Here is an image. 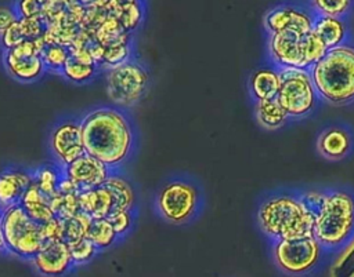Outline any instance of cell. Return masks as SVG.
I'll list each match as a JSON object with an SVG mask.
<instances>
[{"label": "cell", "instance_id": "cell-14", "mask_svg": "<svg viewBox=\"0 0 354 277\" xmlns=\"http://www.w3.org/2000/svg\"><path fill=\"white\" fill-rule=\"evenodd\" d=\"M315 149L328 161H342L354 152V131L347 124L326 125L317 135Z\"/></svg>", "mask_w": 354, "mask_h": 277}, {"label": "cell", "instance_id": "cell-24", "mask_svg": "<svg viewBox=\"0 0 354 277\" xmlns=\"http://www.w3.org/2000/svg\"><path fill=\"white\" fill-rule=\"evenodd\" d=\"M19 205L35 222L40 225L54 218V212L50 205V197L43 194L33 182L24 193Z\"/></svg>", "mask_w": 354, "mask_h": 277}, {"label": "cell", "instance_id": "cell-27", "mask_svg": "<svg viewBox=\"0 0 354 277\" xmlns=\"http://www.w3.org/2000/svg\"><path fill=\"white\" fill-rule=\"evenodd\" d=\"M86 237L100 252L111 248L113 244H116V241H119L111 222L106 218L91 219L86 232Z\"/></svg>", "mask_w": 354, "mask_h": 277}, {"label": "cell", "instance_id": "cell-7", "mask_svg": "<svg viewBox=\"0 0 354 277\" xmlns=\"http://www.w3.org/2000/svg\"><path fill=\"white\" fill-rule=\"evenodd\" d=\"M267 52L268 62L278 69L296 68L310 70L322 58L326 48L313 32L306 34L281 32L267 34Z\"/></svg>", "mask_w": 354, "mask_h": 277}, {"label": "cell", "instance_id": "cell-35", "mask_svg": "<svg viewBox=\"0 0 354 277\" xmlns=\"http://www.w3.org/2000/svg\"><path fill=\"white\" fill-rule=\"evenodd\" d=\"M17 14L21 18H35L41 15V1L37 0H24L14 4Z\"/></svg>", "mask_w": 354, "mask_h": 277}, {"label": "cell", "instance_id": "cell-36", "mask_svg": "<svg viewBox=\"0 0 354 277\" xmlns=\"http://www.w3.org/2000/svg\"><path fill=\"white\" fill-rule=\"evenodd\" d=\"M62 226L64 220L54 216L48 222L41 225V232L44 236V240H62Z\"/></svg>", "mask_w": 354, "mask_h": 277}, {"label": "cell", "instance_id": "cell-4", "mask_svg": "<svg viewBox=\"0 0 354 277\" xmlns=\"http://www.w3.org/2000/svg\"><path fill=\"white\" fill-rule=\"evenodd\" d=\"M310 74L322 102L335 106L354 103V41L326 50Z\"/></svg>", "mask_w": 354, "mask_h": 277}, {"label": "cell", "instance_id": "cell-26", "mask_svg": "<svg viewBox=\"0 0 354 277\" xmlns=\"http://www.w3.org/2000/svg\"><path fill=\"white\" fill-rule=\"evenodd\" d=\"M32 176L33 183L37 186V189L47 197H51L55 194L58 183L64 176V170L53 161L33 168Z\"/></svg>", "mask_w": 354, "mask_h": 277}, {"label": "cell", "instance_id": "cell-8", "mask_svg": "<svg viewBox=\"0 0 354 277\" xmlns=\"http://www.w3.org/2000/svg\"><path fill=\"white\" fill-rule=\"evenodd\" d=\"M104 77L111 105L126 112L145 96L151 84L148 68L136 57L105 70Z\"/></svg>", "mask_w": 354, "mask_h": 277}, {"label": "cell", "instance_id": "cell-22", "mask_svg": "<svg viewBox=\"0 0 354 277\" xmlns=\"http://www.w3.org/2000/svg\"><path fill=\"white\" fill-rule=\"evenodd\" d=\"M79 209L93 219L106 218L113 209V201L109 190L102 185L95 189L79 192Z\"/></svg>", "mask_w": 354, "mask_h": 277}, {"label": "cell", "instance_id": "cell-23", "mask_svg": "<svg viewBox=\"0 0 354 277\" xmlns=\"http://www.w3.org/2000/svg\"><path fill=\"white\" fill-rule=\"evenodd\" d=\"M109 10L120 26L131 34L145 19V3L142 1L111 0Z\"/></svg>", "mask_w": 354, "mask_h": 277}, {"label": "cell", "instance_id": "cell-33", "mask_svg": "<svg viewBox=\"0 0 354 277\" xmlns=\"http://www.w3.org/2000/svg\"><path fill=\"white\" fill-rule=\"evenodd\" d=\"M339 254L342 256L332 267V277H354V238Z\"/></svg>", "mask_w": 354, "mask_h": 277}, {"label": "cell", "instance_id": "cell-25", "mask_svg": "<svg viewBox=\"0 0 354 277\" xmlns=\"http://www.w3.org/2000/svg\"><path fill=\"white\" fill-rule=\"evenodd\" d=\"M254 116L259 125L267 131H277L285 127L290 119L275 99L254 102Z\"/></svg>", "mask_w": 354, "mask_h": 277}, {"label": "cell", "instance_id": "cell-3", "mask_svg": "<svg viewBox=\"0 0 354 277\" xmlns=\"http://www.w3.org/2000/svg\"><path fill=\"white\" fill-rule=\"evenodd\" d=\"M256 223L270 243L310 236L314 216L304 190L279 187L264 193L256 207Z\"/></svg>", "mask_w": 354, "mask_h": 277}, {"label": "cell", "instance_id": "cell-1", "mask_svg": "<svg viewBox=\"0 0 354 277\" xmlns=\"http://www.w3.org/2000/svg\"><path fill=\"white\" fill-rule=\"evenodd\" d=\"M84 152L112 171L131 158L137 146V131L126 110L112 105L90 109L80 117Z\"/></svg>", "mask_w": 354, "mask_h": 277}, {"label": "cell", "instance_id": "cell-2", "mask_svg": "<svg viewBox=\"0 0 354 277\" xmlns=\"http://www.w3.org/2000/svg\"><path fill=\"white\" fill-rule=\"evenodd\" d=\"M313 209V237L332 255L354 238V190L347 186L303 189Z\"/></svg>", "mask_w": 354, "mask_h": 277}, {"label": "cell", "instance_id": "cell-13", "mask_svg": "<svg viewBox=\"0 0 354 277\" xmlns=\"http://www.w3.org/2000/svg\"><path fill=\"white\" fill-rule=\"evenodd\" d=\"M315 15L307 6V3H282L264 15L263 26L267 34L293 32L306 34L313 30Z\"/></svg>", "mask_w": 354, "mask_h": 277}, {"label": "cell", "instance_id": "cell-15", "mask_svg": "<svg viewBox=\"0 0 354 277\" xmlns=\"http://www.w3.org/2000/svg\"><path fill=\"white\" fill-rule=\"evenodd\" d=\"M30 262L43 277H64L75 269L69 247L62 240L44 241Z\"/></svg>", "mask_w": 354, "mask_h": 277}, {"label": "cell", "instance_id": "cell-21", "mask_svg": "<svg viewBox=\"0 0 354 277\" xmlns=\"http://www.w3.org/2000/svg\"><path fill=\"white\" fill-rule=\"evenodd\" d=\"M104 186L111 193L113 209H137L136 189L129 178L122 174V171H112Z\"/></svg>", "mask_w": 354, "mask_h": 277}, {"label": "cell", "instance_id": "cell-20", "mask_svg": "<svg viewBox=\"0 0 354 277\" xmlns=\"http://www.w3.org/2000/svg\"><path fill=\"white\" fill-rule=\"evenodd\" d=\"M311 32L317 36V39L326 50L351 41L350 25L347 19L315 17Z\"/></svg>", "mask_w": 354, "mask_h": 277}, {"label": "cell", "instance_id": "cell-32", "mask_svg": "<svg viewBox=\"0 0 354 277\" xmlns=\"http://www.w3.org/2000/svg\"><path fill=\"white\" fill-rule=\"evenodd\" d=\"M69 251H71V256H72V262L75 265V267L77 266H83L87 265L88 262H91L97 255H98V249L94 247V244L87 238H82L77 240L72 244H68Z\"/></svg>", "mask_w": 354, "mask_h": 277}, {"label": "cell", "instance_id": "cell-9", "mask_svg": "<svg viewBox=\"0 0 354 277\" xmlns=\"http://www.w3.org/2000/svg\"><path fill=\"white\" fill-rule=\"evenodd\" d=\"M0 232L6 254L32 260L44 244L41 225L17 204L0 211Z\"/></svg>", "mask_w": 354, "mask_h": 277}, {"label": "cell", "instance_id": "cell-38", "mask_svg": "<svg viewBox=\"0 0 354 277\" xmlns=\"http://www.w3.org/2000/svg\"><path fill=\"white\" fill-rule=\"evenodd\" d=\"M3 254H6V251H4V244H3V238H1V232H0V255H3Z\"/></svg>", "mask_w": 354, "mask_h": 277}, {"label": "cell", "instance_id": "cell-16", "mask_svg": "<svg viewBox=\"0 0 354 277\" xmlns=\"http://www.w3.org/2000/svg\"><path fill=\"white\" fill-rule=\"evenodd\" d=\"M62 170L64 175L75 185L77 192L102 186L112 172L104 163L87 153H83Z\"/></svg>", "mask_w": 354, "mask_h": 277}, {"label": "cell", "instance_id": "cell-34", "mask_svg": "<svg viewBox=\"0 0 354 277\" xmlns=\"http://www.w3.org/2000/svg\"><path fill=\"white\" fill-rule=\"evenodd\" d=\"M25 36L24 32L21 29L19 25V19L17 22H14L10 28H7L1 34H0V44L4 48V51L11 50L14 47H17L18 44H21L22 41H25Z\"/></svg>", "mask_w": 354, "mask_h": 277}, {"label": "cell", "instance_id": "cell-17", "mask_svg": "<svg viewBox=\"0 0 354 277\" xmlns=\"http://www.w3.org/2000/svg\"><path fill=\"white\" fill-rule=\"evenodd\" d=\"M32 182L33 176L29 168L10 165L0 171V211L19 204Z\"/></svg>", "mask_w": 354, "mask_h": 277}, {"label": "cell", "instance_id": "cell-10", "mask_svg": "<svg viewBox=\"0 0 354 277\" xmlns=\"http://www.w3.org/2000/svg\"><path fill=\"white\" fill-rule=\"evenodd\" d=\"M277 101L288 113L290 120H301L313 114L321 99L313 83L310 70L283 68Z\"/></svg>", "mask_w": 354, "mask_h": 277}, {"label": "cell", "instance_id": "cell-18", "mask_svg": "<svg viewBox=\"0 0 354 277\" xmlns=\"http://www.w3.org/2000/svg\"><path fill=\"white\" fill-rule=\"evenodd\" d=\"M281 85V72L277 66L267 62L256 68L248 79L249 95L254 102L275 99Z\"/></svg>", "mask_w": 354, "mask_h": 277}, {"label": "cell", "instance_id": "cell-37", "mask_svg": "<svg viewBox=\"0 0 354 277\" xmlns=\"http://www.w3.org/2000/svg\"><path fill=\"white\" fill-rule=\"evenodd\" d=\"M19 19L14 4H0V34Z\"/></svg>", "mask_w": 354, "mask_h": 277}, {"label": "cell", "instance_id": "cell-5", "mask_svg": "<svg viewBox=\"0 0 354 277\" xmlns=\"http://www.w3.org/2000/svg\"><path fill=\"white\" fill-rule=\"evenodd\" d=\"M205 208V193L196 178L173 174L166 178L153 196V211L169 225L184 226L195 222Z\"/></svg>", "mask_w": 354, "mask_h": 277}, {"label": "cell", "instance_id": "cell-29", "mask_svg": "<svg viewBox=\"0 0 354 277\" xmlns=\"http://www.w3.org/2000/svg\"><path fill=\"white\" fill-rule=\"evenodd\" d=\"M40 55H41L46 70L61 73L69 57V47L58 43H44L40 51Z\"/></svg>", "mask_w": 354, "mask_h": 277}, {"label": "cell", "instance_id": "cell-30", "mask_svg": "<svg viewBox=\"0 0 354 277\" xmlns=\"http://www.w3.org/2000/svg\"><path fill=\"white\" fill-rule=\"evenodd\" d=\"M91 219V216L82 211H79L73 218L65 219L62 226V241H65L66 244H72L77 240L84 238Z\"/></svg>", "mask_w": 354, "mask_h": 277}, {"label": "cell", "instance_id": "cell-6", "mask_svg": "<svg viewBox=\"0 0 354 277\" xmlns=\"http://www.w3.org/2000/svg\"><path fill=\"white\" fill-rule=\"evenodd\" d=\"M270 252L277 269L290 277H304L317 271L330 255L313 234L272 241Z\"/></svg>", "mask_w": 354, "mask_h": 277}, {"label": "cell", "instance_id": "cell-28", "mask_svg": "<svg viewBox=\"0 0 354 277\" xmlns=\"http://www.w3.org/2000/svg\"><path fill=\"white\" fill-rule=\"evenodd\" d=\"M307 6L315 17L347 19L353 11L354 1L350 0H313Z\"/></svg>", "mask_w": 354, "mask_h": 277}, {"label": "cell", "instance_id": "cell-19", "mask_svg": "<svg viewBox=\"0 0 354 277\" xmlns=\"http://www.w3.org/2000/svg\"><path fill=\"white\" fill-rule=\"evenodd\" d=\"M98 70V66L87 50L69 47V57L59 74L75 84H84L93 80Z\"/></svg>", "mask_w": 354, "mask_h": 277}, {"label": "cell", "instance_id": "cell-11", "mask_svg": "<svg viewBox=\"0 0 354 277\" xmlns=\"http://www.w3.org/2000/svg\"><path fill=\"white\" fill-rule=\"evenodd\" d=\"M44 45V39L25 40L17 47L4 51L3 63L8 74L22 83L39 80L46 72L40 51Z\"/></svg>", "mask_w": 354, "mask_h": 277}, {"label": "cell", "instance_id": "cell-31", "mask_svg": "<svg viewBox=\"0 0 354 277\" xmlns=\"http://www.w3.org/2000/svg\"><path fill=\"white\" fill-rule=\"evenodd\" d=\"M136 218H137V209H113L106 216L119 240L124 238L133 230Z\"/></svg>", "mask_w": 354, "mask_h": 277}, {"label": "cell", "instance_id": "cell-12", "mask_svg": "<svg viewBox=\"0 0 354 277\" xmlns=\"http://www.w3.org/2000/svg\"><path fill=\"white\" fill-rule=\"evenodd\" d=\"M48 149L54 163L62 168L86 153L80 119L72 116L59 119L50 131Z\"/></svg>", "mask_w": 354, "mask_h": 277}]
</instances>
